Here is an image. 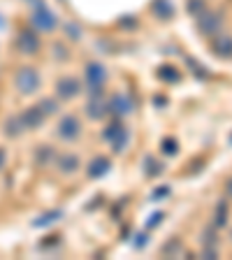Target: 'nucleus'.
Segmentation results:
<instances>
[{"label":"nucleus","instance_id":"obj_35","mask_svg":"<svg viewBox=\"0 0 232 260\" xmlns=\"http://www.w3.org/2000/svg\"><path fill=\"white\" fill-rule=\"evenodd\" d=\"M137 242H135V249H144L146 246V235H137Z\"/></svg>","mask_w":232,"mask_h":260},{"label":"nucleus","instance_id":"obj_38","mask_svg":"<svg viewBox=\"0 0 232 260\" xmlns=\"http://www.w3.org/2000/svg\"><path fill=\"white\" fill-rule=\"evenodd\" d=\"M225 193L232 198V179H227V186H225Z\"/></svg>","mask_w":232,"mask_h":260},{"label":"nucleus","instance_id":"obj_33","mask_svg":"<svg viewBox=\"0 0 232 260\" xmlns=\"http://www.w3.org/2000/svg\"><path fill=\"white\" fill-rule=\"evenodd\" d=\"M165 195H170V188L168 186H162V188H156L151 193V200H160V198H165Z\"/></svg>","mask_w":232,"mask_h":260},{"label":"nucleus","instance_id":"obj_40","mask_svg":"<svg viewBox=\"0 0 232 260\" xmlns=\"http://www.w3.org/2000/svg\"><path fill=\"white\" fill-rule=\"evenodd\" d=\"M230 239H232V230H230Z\"/></svg>","mask_w":232,"mask_h":260},{"label":"nucleus","instance_id":"obj_4","mask_svg":"<svg viewBox=\"0 0 232 260\" xmlns=\"http://www.w3.org/2000/svg\"><path fill=\"white\" fill-rule=\"evenodd\" d=\"M223 23H225V19H223L221 12L205 10L200 16H195V26H197V30H200L202 35H207V38H211V35L221 32L223 30Z\"/></svg>","mask_w":232,"mask_h":260},{"label":"nucleus","instance_id":"obj_20","mask_svg":"<svg viewBox=\"0 0 232 260\" xmlns=\"http://www.w3.org/2000/svg\"><path fill=\"white\" fill-rule=\"evenodd\" d=\"M181 251H184V244H181V239L179 237H170L168 242L160 246V253L165 255V258H172V255L181 253Z\"/></svg>","mask_w":232,"mask_h":260},{"label":"nucleus","instance_id":"obj_32","mask_svg":"<svg viewBox=\"0 0 232 260\" xmlns=\"http://www.w3.org/2000/svg\"><path fill=\"white\" fill-rule=\"evenodd\" d=\"M54 51H56V60H65L68 56H70V54H68V47H63L60 42L54 44Z\"/></svg>","mask_w":232,"mask_h":260},{"label":"nucleus","instance_id":"obj_26","mask_svg":"<svg viewBox=\"0 0 232 260\" xmlns=\"http://www.w3.org/2000/svg\"><path fill=\"white\" fill-rule=\"evenodd\" d=\"M128 142H130V130L123 128V130H121V135L116 137V140H112V151L114 153H121L125 146H128Z\"/></svg>","mask_w":232,"mask_h":260},{"label":"nucleus","instance_id":"obj_18","mask_svg":"<svg viewBox=\"0 0 232 260\" xmlns=\"http://www.w3.org/2000/svg\"><path fill=\"white\" fill-rule=\"evenodd\" d=\"M3 133H5L7 137H19V135H23L26 130H23V125H21V121H19V116H10V119L5 121V125H3Z\"/></svg>","mask_w":232,"mask_h":260},{"label":"nucleus","instance_id":"obj_8","mask_svg":"<svg viewBox=\"0 0 232 260\" xmlns=\"http://www.w3.org/2000/svg\"><path fill=\"white\" fill-rule=\"evenodd\" d=\"M16 116H19V121H21L23 130H38V128H42L44 119H47L38 105H35V107H26L21 114H16Z\"/></svg>","mask_w":232,"mask_h":260},{"label":"nucleus","instance_id":"obj_39","mask_svg":"<svg viewBox=\"0 0 232 260\" xmlns=\"http://www.w3.org/2000/svg\"><path fill=\"white\" fill-rule=\"evenodd\" d=\"M230 144H232V135H230Z\"/></svg>","mask_w":232,"mask_h":260},{"label":"nucleus","instance_id":"obj_30","mask_svg":"<svg viewBox=\"0 0 232 260\" xmlns=\"http://www.w3.org/2000/svg\"><path fill=\"white\" fill-rule=\"evenodd\" d=\"M119 26L121 28H135L137 26V16H132V14L121 16V19H119Z\"/></svg>","mask_w":232,"mask_h":260},{"label":"nucleus","instance_id":"obj_36","mask_svg":"<svg viewBox=\"0 0 232 260\" xmlns=\"http://www.w3.org/2000/svg\"><path fill=\"white\" fill-rule=\"evenodd\" d=\"M153 105H156V107H165V105H168V98H165V95H156V98H153Z\"/></svg>","mask_w":232,"mask_h":260},{"label":"nucleus","instance_id":"obj_21","mask_svg":"<svg viewBox=\"0 0 232 260\" xmlns=\"http://www.w3.org/2000/svg\"><path fill=\"white\" fill-rule=\"evenodd\" d=\"M58 218H63V211H60V209H51V211H47V214H42V216L35 218V221H32V228L51 225V223H56Z\"/></svg>","mask_w":232,"mask_h":260},{"label":"nucleus","instance_id":"obj_2","mask_svg":"<svg viewBox=\"0 0 232 260\" xmlns=\"http://www.w3.org/2000/svg\"><path fill=\"white\" fill-rule=\"evenodd\" d=\"M84 77H86L88 98L103 95V86H105V79H107V70H105V65L97 63V60H91V63L84 68Z\"/></svg>","mask_w":232,"mask_h":260},{"label":"nucleus","instance_id":"obj_12","mask_svg":"<svg viewBox=\"0 0 232 260\" xmlns=\"http://www.w3.org/2000/svg\"><path fill=\"white\" fill-rule=\"evenodd\" d=\"M56 165H58V172L60 174H75L77 170H79V165H81V160H79V156L77 153H58L56 156Z\"/></svg>","mask_w":232,"mask_h":260},{"label":"nucleus","instance_id":"obj_28","mask_svg":"<svg viewBox=\"0 0 232 260\" xmlns=\"http://www.w3.org/2000/svg\"><path fill=\"white\" fill-rule=\"evenodd\" d=\"M214 244H216V228L209 225L202 233V246H214Z\"/></svg>","mask_w":232,"mask_h":260},{"label":"nucleus","instance_id":"obj_15","mask_svg":"<svg viewBox=\"0 0 232 260\" xmlns=\"http://www.w3.org/2000/svg\"><path fill=\"white\" fill-rule=\"evenodd\" d=\"M151 12L156 14V19H160V21H172V19H174L172 0H153V3H151Z\"/></svg>","mask_w":232,"mask_h":260},{"label":"nucleus","instance_id":"obj_11","mask_svg":"<svg viewBox=\"0 0 232 260\" xmlns=\"http://www.w3.org/2000/svg\"><path fill=\"white\" fill-rule=\"evenodd\" d=\"M56 156H58V153H56V149L51 144H38L32 158H35V165H38V168H49V165L56 162Z\"/></svg>","mask_w":232,"mask_h":260},{"label":"nucleus","instance_id":"obj_6","mask_svg":"<svg viewBox=\"0 0 232 260\" xmlns=\"http://www.w3.org/2000/svg\"><path fill=\"white\" fill-rule=\"evenodd\" d=\"M58 137L63 142H75V140H79V135H81V121L77 119L75 114H65L63 119L58 121Z\"/></svg>","mask_w":232,"mask_h":260},{"label":"nucleus","instance_id":"obj_22","mask_svg":"<svg viewBox=\"0 0 232 260\" xmlns=\"http://www.w3.org/2000/svg\"><path fill=\"white\" fill-rule=\"evenodd\" d=\"M123 128H125V125L121 123L119 119H116V121H112V123H109L107 128L103 130V140H105V142H112V140H116V137L121 135V130H123Z\"/></svg>","mask_w":232,"mask_h":260},{"label":"nucleus","instance_id":"obj_37","mask_svg":"<svg viewBox=\"0 0 232 260\" xmlns=\"http://www.w3.org/2000/svg\"><path fill=\"white\" fill-rule=\"evenodd\" d=\"M5 162H7V151L3 149V146H0V170L5 168Z\"/></svg>","mask_w":232,"mask_h":260},{"label":"nucleus","instance_id":"obj_27","mask_svg":"<svg viewBox=\"0 0 232 260\" xmlns=\"http://www.w3.org/2000/svg\"><path fill=\"white\" fill-rule=\"evenodd\" d=\"M38 107L42 109L44 116H51V114L58 112V100H54V98H44V100H40Z\"/></svg>","mask_w":232,"mask_h":260},{"label":"nucleus","instance_id":"obj_14","mask_svg":"<svg viewBox=\"0 0 232 260\" xmlns=\"http://www.w3.org/2000/svg\"><path fill=\"white\" fill-rule=\"evenodd\" d=\"M105 114H109V109H107V103H103V95L88 98V103H86V116L88 119L100 121Z\"/></svg>","mask_w":232,"mask_h":260},{"label":"nucleus","instance_id":"obj_34","mask_svg":"<svg viewBox=\"0 0 232 260\" xmlns=\"http://www.w3.org/2000/svg\"><path fill=\"white\" fill-rule=\"evenodd\" d=\"M218 251L216 246H202V258H216Z\"/></svg>","mask_w":232,"mask_h":260},{"label":"nucleus","instance_id":"obj_19","mask_svg":"<svg viewBox=\"0 0 232 260\" xmlns=\"http://www.w3.org/2000/svg\"><path fill=\"white\" fill-rule=\"evenodd\" d=\"M162 170L165 168H162V162L158 160L156 156H146L144 158V174L149 179H156L158 174H162Z\"/></svg>","mask_w":232,"mask_h":260},{"label":"nucleus","instance_id":"obj_1","mask_svg":"<svg viewBox=\"0 0 232 260\" xmlns=\"http://www.w3.org/2000/svg\"><path fill=\"white\" fill-rule=\"evenodd\" d=\"M30 23H32V28L40 32H54L56 26H58V19H56V14L47 7L44 0H32Z\"/></svg>","mask_w":232,"mask_h":260},{"label":"nucleus","instance_id":"obj_23","mask_svg":"<svg viewBox=\"0 0 232 260\" xmlns=\"http://www.w3.org/2000/svg\"><path fill=\"white\" fill-rule=\"evenodd\" d=\"M205 10H209V5H207V0H186V12H188L190 16H200Z\"/></svg>","mask_w":232,"mask_h":260},{"label":"nucleus","instance_id":"obj_5","mask_svg":"<svg viewBox=\"0 0 232 260\" xmlns=\"http://www.w3.org/2000/svg\"><path fill=\"white\" fill-rule=\"evenodd\" d=\"M16 49L19 54L23 56H35L42 49V40H40L38 30H30V28H21L19 35H16Z\"/></svg>","mask_w":232,"mask_h":260},{"label":"nucleus","instance_id":"obj_31","mask_svg":"<svg viewBox=\"0 0 232 260\" xmlns=\"http://www.w3.org/2000/svg\"><path fill=\"white\" fill-rule=\"evenodd\" d=\"M65 32L70 35V40H79L81 38L79 26H75V23H65Z\"/></svg>","mask_w":232,"mask_h":260},{"label":"nucleus","instance_id":"obj_17","mask_svg":"<svg viewBox=\"0 0 232 260\" xmlns=\"http://www.w3.org/2000/svg\"><path fill=\"white\" fill-rule=\"evenodd\" d=\"M156 77H158L160 81H165V84H179V81H181V72H179L174 65H168V63L158 68V70H156Z\"/></svg>","mask_w":232,"mask_h":260},{"label":"nucleus","instance_id":"obj_13","mask_svg":"<svg viewBox=\"0 0 232 260\" xmlns=\"http://www.w3.org/2000/svg\"><path fill=\"white\" fill-rule=\"evenodd\" d=\"M109 168H112V160L107 156H97L88 162L86 174H88V179H103L109 172Z\"/></svg>","mask_w":232,"mask_h":260},{"label":"nucleus","instance_id":"obj_29","mask_svg":"<svg viewBox=\"0 0 232 260\" xmlns=\"http://www.w3.org/2000/svg\"><path fill=\"white\" fill-rule=\"evenodd\" d=\"M162 218H165V214H162V211L151 214V216H149V221H146V228H149V230H153L156 225H160V223H162Z\"/></svg>","mask_w":232,"mask_h":260},{"label":"nucleus","instance_id":"obj_25","mask_svg":"<svg viewBox=\"0 0 232 260\" xmlns=\"http://www.w3.org/2000/svg\"><path fill=\"white\" fill-rule=\"evenodd\" d=\"M186 65H188V70L193 72V77H197V79H202V81L209 79V72H207V68H202V65L197 63L195 58H190V56H188V58H186Z\"/></svg>","mask_w":232,"mask_h":260},{"label":"nucleus","instance_id":"obj_3","mask_svg":"<svg viewBox=\"0 0 232 260\" xmlns=\"http://www.w3.org/2000/svg\"><path fill=\"white\" fill-rule=\"evenodd\" d=\"M40 84H42V79H40V72L35 70V68H19V70H16L14 86L21 95H32V93H38Z\"/></svg>","mask_w":232,"mask_h":260},{"label":"nucleus","instance_id":"obj_10","mask_svg":"<svg viewBox=\"0 0 232 260\" xmlns=\"http://www.w3.org/2000/svg\"><path fill=\"white\" fill-rule=\"evenodd\" d=\"M107 109H109V114H114V116H125V114H130L135 109V105H132V100H130L128 95L116 93V95L107 103Z\"/></svg>","mask_w":232,"mask_h":260},{"label":"nucleus","instance_id":"obj_24","mask_svg":"<svg viewBox=\"0 0 232 260\" xmlns=\"http://www.w3.org/2000/svg\"><path fill=\"white\" fill-rule=\"evenodd\" d=\"M160 151L165 153V156H177L179 153V140L177 137H162Z\"/></svg>","mask_w":232,"mask_h":260},{"label":"nucleus","instance_id":"obj_16","mask_svg":"<svg viewBox=\"0 0 232 260\" xmlns=\"http://www.w3.org/2000/svg\"><path fill=\"white\" fill-rule=\"evenodd\" d=\"M227 221H230V202L218 200L216 209H214V223H211V225L216 228V230H221V228L227 225Z\"/></svg>","mask_w":232,"mask_h":260},{"label":"nucleus","instance_id":"obj_7","mask_svg":"<svg viewBox=\"0 0 232 260\" xmlns=\"http://www.w3.org/2000/svg\"><path fill=\"white\" fill-rule=\"evenodd\" d=\"M81 93V81L77 77H60L56 81V95L58 100H75Z\"/></svg>","mask_w":232,"mask_h":260},{"label":"nucleus","instance_id":"obj_9","mask_svg":"<svg viewBox=\"0 0 232 260\" xmlns=\"http://www.w3.org/2000/svg\"><path fill=\"white\" fill-rule=\"evenodd\" d=\"M211 51L218 56V58H232V35L227 32H216V35H211Z\"/></svg>","mask_w":232,"mask_h":260}]
</instances>
